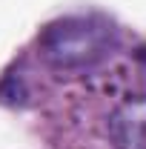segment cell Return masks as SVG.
Instances as JSON below:
<instances>
[{"mask_svg": "<svg viewBox=\"0 0 146 149\" xmlns=\"http://www.w3.org/2000/svg\"><path fill=\"white\" fill-rule=\"evenodd\" d=\"M72 97L66 149H146V77L106 74Z\"/></svg>", "mask_w": 146, "mask_h": 149, "instance_id": "cell-1", "label": "cell"}, {"mask_svg": "<svg viewBox=\"0 0 146 149\" xmlns=\"http://www.w3.org/2000/svg\"><path fill=\"white\" fill-rule=\"evenodd\" d=\"M115 49V29L103 17H63L37 35V57L57 72H83Z\"/></svg>", "mask_w": 146, "mask_h": 149, "instance_id": "cell-2", "label": "cell"}, {"mask_svg": "<svg viewBox=\"0 0 146 149\" xmlns=\"http://www.w3.org/2000/svg\"><path fill=\"white\" fill-rule=\"evenodd\" d=\"M138 57H140V60L146 63V46H140V49H138Z\"/></svg>", "mask_w": 146, "mask_h": 149, "instance_id": "cell-3", "label": "cell"}]
</instances>
